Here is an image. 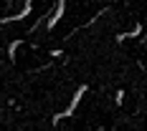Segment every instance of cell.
Listing matches in <instances>:
<instances>
[{"label": "cell", "mask_w": 147, "mask_h": 131, "mask_svg": "<svg viewBox=\"0 0 147 131\" xmlns=\"http://www.w3.org/2000/svg\"><path fill=\"white\" fill-rule=\"evenodd\" d=\"M84 93H86V86H79V91L74 93L71 103H69V108H66L63 114H56V116H53V124H59L61 118H69V116H71L74 111H76V106H79V101H81V96H84Z\"/></svg>", "instance_id": "1"}, {"label": "cell", "mask_w": 147, "mask_h": 131, "mask_svg": "<svg viewBox=\"0 0 147 131\" xmlns=\"http://www.w3.org/2000/svg\"><path fill=\"white\" fill-rule=\"evenodd\" d=\"M63 8H66L63 3H59V5H56V10H53V15H51V20L46 23V28H48V30H53V28H56V20L61 18V13H63Z\"/></svg>", "instance_id": "2"}, {"label": "cell", "mask_w": 147, "mask_h": 131, "mask_svg": "<svg viewBox=\"0 0 147 131\" xmlns=\"http://www.w3.org/2000/svg\"><path fill=\"white\" fill-rule=\"evenodd\" d=\"M140 33H142V25L137 23V28H134L132 33H122V35H117V43H122V41H127V38H137Z\"/></svg>", "instance_id": "3"}]
</instances>
